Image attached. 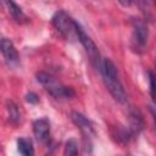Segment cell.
I'll return each mask as SVG.
<instances>
[{
    "mask_svg": "<svg viewBox=\"0 0 156 156\" xmlns=\"http://www.w3.org/2000/svg\"><path fill=\"white\" fill-rule=\"evenodd\" d=\"M7 113H9V119L10 122L12 123H17L20 119H21V113H20V110H18V106L13 102V101H7Z\"/></svg>",
    "mask_w": 156,
    "mask_h": 156,
    "instance_id": "obj_11",
    "label": "cell"
},
{
    "mask_svg": "<svg viewBox=\"0 0 156 156\" xmlns=\"http://www.w3.org/2000/svg\"><path fill=\"white\" fill-rule=\"evenodd\" d=\"M17 149L21 156H33L34 155V147L33 143L29 138H20L17 140Z\"/></svg>",
    "mask_w": 156,
    "mask_h": 156,
    "instance_id": "obj_9",
    "label": "cell"
},
{
    "mask_svg": "<svg viewBox=\"0 0 156 156\" xmlns=\"http://www.w3.org/2000/svg\"><path fill=\"white\" fill-rule=\"evenodd\" d=\"M0 46H1L2 56H4L5 61L7 62V65L9 66H16V65H18L20 56H18V52L15 49L13 44L9 39L2 38L1 39V43H0Z\"/></svg>",
    "mask_w": 156,
    "mask_h": 156,
    "instance_id": "obj_6",
    "label": "cell"
},
{
    "mask_svg": "<svg viewBox=\"0 0 156 156\" xmlns=\"http://www.w3.org/2000/svg\"><path fill=\"white\" fill-rule=\"evenodd\" d=\"M101 73L104 77V82L111 93V95L121 104H124L127 101V94L123 89V85L119 80L117 68L115 63L110 58H104L101 63Z\"/></svg>",
    "mask_w": 156,
    "mask_h": 156,
    "instance_id": "obj_1",
    "label": "cell"
},
{
    "mask_svg": "<svg viewBox=\"0 0 156 156\" xmlns=\"http://www.w3.org/2000/svg\"><path fill=\"white\" fill-rule=\"evenodd\" d=\"M149 76V84H150V94L154 100H156V76L152 72L147 73Z\"/></svg>",
    "mask_w": 156,
    "mask_h": 156,
    "instance_id": "obj_13",
    "label": "cell"
},
{
    "mask_svg": "<svg viewBox=\"0 0 156 156\" xmlns=\"http://www.w3.org/2000/svg\"><path fill=\"white\" fill-rule=\"evenodd\" d=\"M133 34H132V41L134 44V48L136 49H144L146 40H147V27L141 20H133Z\"/></svg>",
    "mask_w": 156,
    "mask_h": 156,
    "instance_id": "obj_5",
    "label": "cell"
},
{
    "mask_svg": "<svg viewBox=\"0 0 156 156\" xmlns=\"http://www.w3.org/2000/svg\"><path fill=\"white\" fill-rule=\"evenodd\" d=\"M4 4L6 5V7L9 10V13L12 16L13 20H16L17 22H23V21L27 20V16L23 13L22 9L17 4H15L13 1H5Z\"/></svg>",
    "mask_w": 156,
    "mask_h": 156,
    "instance_id": "obj_10",
    "label": "cell"
},
{
    "mask_svg": "<svg viewBox=\"0 0 156 156\" xmlns=\"http://www.w3.org/2000/svg\"><path fill=\"white\" fill-rule=\"evenodd\" d=\"M150 110H151L152 116H154V118H155V121H156V104H155V105H151V106H150Z\"/></svg>",
    "mask_w": 156,
    "mask_h": 156,
    "instance_id": "obj_15",
    "label": "cell"
},
{
    "mask_svg": "<svg viewBox=\"0 0 156 156\" xmlns=\"http://www.w3.org/2000/svg\"><path fill=\"white\" fill-rule=\"evenodd\" d=\"M74 22L65 11L60 10L57 11L54 17H52V23L56 27V29L66 38L71 37L73 33H76V28H74Z\"/></svg>",
    "mask_w": 156,
    "mask_h": 156,
    "instance_id": "obj_4",
    "label": "cell"
},
{
    "mask_svg": "<svg viewBox=\"0 0 156 156\" xmlns=\"http://www.w3.org/2000/svg\"><path fill=\"white\" fill-rule=\"evenodd\" d=\"M71 118L73 121V123L82 130V133L85 135V136H90L93 134V126L90 123V121L82 113L77 112V111H73L71 112Z\"/></svg>",
    "mask_w": 156,
    "mask_h": 156,
    "instance_id": "obj_7",
    "label": "cell"
},
{
    "mask_svg": "<svg viewBox=\"0 0 156 156\" xmlns=\"http://www.w3.org/2000/svg\"><path fill=\"white\" fill-rule=\"evenodd\" d=\"M63 156H78V144L74 139H68L66 141Z\"/></svg>",
    "mask_w": 156,
    "mask_h": 156,
    "instance_id": "obj_12",
    "label": "cell"
},
{
    "mask_svg": "<svg viewBox=\"0 0 156 156\" xmlns=\"http://www.w3.org/2000/svg\"><path fill=\"white\" fill-rule=\"evenodd\" d=\"M37 79L38 82L45 88V90L51 94L54 98H71L74 91L69 88V87H65L62 84H60L56 79H54L50 74L45 73V72H39L37 74Z\"/></svg>",
    "mask_w": 156,
    "mask_h": 156,
    "instance_id": "obj_2",
    "label": "cell"
},
{
    "mask_svg": "<svg viewBox=\"0 0 156 156\" xmlns=\"http://www.w3.org/2000/svg\"><path fill=\"white\" fill-rule=\"evenodd\" d=\"M74 28H76V35L78 37V40L80 41V44L83 45L85 52L88 54V56L90 57V61L93 62V65L98 68H100L101 71V61H100V54L99 50L96 48V45L94 44V41L90 39L89 35H87V33L84 32V29L82 28V26L77 22H74Z\"/></svg>",
    "mask_w": 156,
    "mask_h": 156,
    "instance_id": "obj_3",
    "label": "cell"
},
{
    "mask_svg": "<svg viewBox=\"0 0 156 156\" xmlns=\"http://www.w3.org/2000/svg\"><path fill=\"white\" fill-rule=\"evenodd\" d=\"M26 100H27L28 102H30V104H37L39 99H38V96H37L34 93H29V94L26 95Z\"/></svg>",
    "mask_w": 156,
    "mask_h": 156,
    "instance_id": "obj_14",
    "label": "cell"
},
{
    "mask_svg": "<svg viewBox=\"0 0 156 156\" xmlns=\"http://www.w3.org/2000/svg\"><path fill=\"white\" fill-rule=\"evenodd\" d=\"M33 133L35 135V138L39 141H43L48 138L49 133H50V123L46 118H39L37 121H34L33 123Z\"/></svg>",
    "mask_w": 156,
    "mask_h": 156,
    "instance_id": "obj_8",
    "label": "cell"
}]
</instances>
